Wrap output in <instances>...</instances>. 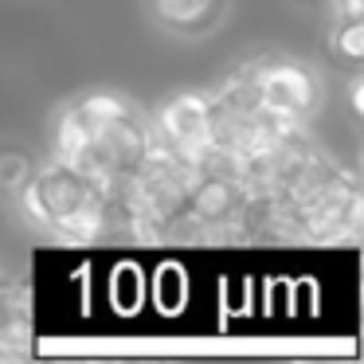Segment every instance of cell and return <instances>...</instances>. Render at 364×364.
I'll use <instances>...</instances> for the list:
<instances>
[{
    "mask_svg": "<svg viewBox=\"0 0 364 364\" xmlns=\"http://www.w3.org/2000/svg\"><path fill=\"white\" fill-rule=\"evenodd\" d=\"M157 4L168 20H176V24H192V20L204 16V9H208V0H157Z\"/></svg>",
    "mask_w": 364,
    "mask_h": 364,
    "instance_id": "6da1fadb",
    "label": "cell"
}]
</instances>
